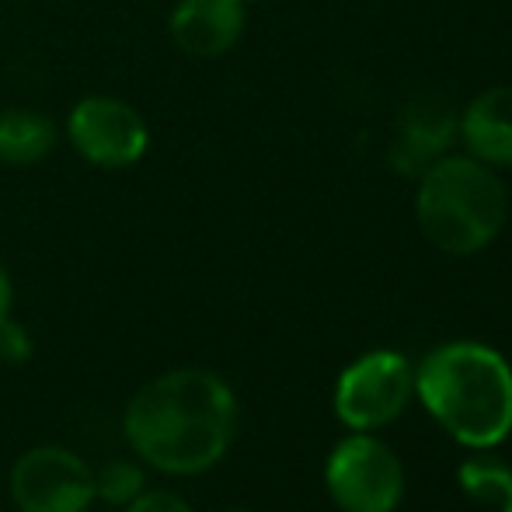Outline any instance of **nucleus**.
I'll use <instances>...</instances> for the list:
<instances>
[{"mask_svg":"<svg viewBox=\"0 0 512 512\" xmlns=\"http://www.w3.org/2000/svg\"><path fill=\"white\" fill-rule=\"evenodd\" d=\"M122 425L143 464L168 474H203L234 439L237 401L216 373L175 370L129 401Z\"/></svg>","mask_w":512,"mask_h":512,"instance_id":"obj_1","label":"nucleus"},{"mask_svg":"<svg viewBox=\"0 0 512 512\" xmlns=\"http://www.w3.org/2000/svg\"><path fill=\"white\" fill-rule=\"evenodd\" d=\"M415 391L425 411L471 450H492L512 432V366L481 342H446L422 359Z\"/></svg>","mask_w":512,"mask_h":512,"instance_id":"obj_2","label":"nucleus"},{"mask_svg":"<svg viewBox=\"0 0 512 512\" xmlns=\"http://www.w3.org/2000/svg\"><path fill=\"white\" fill-rule=\"evenodd\" d=\"M415 213L422 234L439 251L474 255L506 227V185L478 157H439L422 171Z\"/></svg>","mask_w":512,"mask_h":512,"instance_id":"obj_3","label":"nucleus"},{"mask_svg":"<svg viewBox=\"0 0 512 512\" xmlns=\"http://www.w3.org/2000/svg\"><path fill=\"white\" fill-rule=\"evenodd\" d=\"M324 481L342 512H394L405 495V471L387 443L349 436L331 450Z\"/></svg>","mask_w":512,"mask_h":512,"instance_id":"obj_4","label":"nucleus"},{"mask_svg":"<svg viewBox=\"0 0 512 512\" xmlns=\"http://www.w3.org/2000/svg\"><path fill=\"white\" fill-rule=\"evenodd\" d=\"M415 391V370L401 352L377 349L366 352L345 373L335 387V411L349 429L373 432L391 425L408 408Z\"/></svg>","mask_w":512,"mask_h":512,"instance_id":"obj_5","label":"nucleus"},{"mask_svg":"<svg viewBox=\"0 0 512 512\" xmlns=\"http://www.w3.org/2000/svg\"><path fill=\"white\" fill-rule=\"evenodd\" d=\"M67 140L88 164L105 171L133 168L150 147V129L129 102L112 95L81 98L67 115Z\"/></svg>","mask_w":512,"mask_h":512,"instance_id":"obj_6","label":"nucleus"},{"mask_svg":"<svg viewBox=\"0 0 512 512\" xmlns=\"http://www.w3.org/2000/svg\"><path fill=\"white\" fill-rule=\"evenodd\" d=\"M11 495L21 512H84L95 499V474L63 446H35L14 464Z\"/></svg>","mask_w":512,"mask_h":512,"instance_id":"obj_7","label":"nucleus"},{"mask_svg":"<svg viewBox=\"0 0 512 512\" xmlns=\"http://www.w3.org/2000/svg\"><path fill=\"white\" fill-rule=\"evenodd\" d=\"M248 25L244 0H178L168 18L171 42L192 60H216L230 53Z\"/></svg>","mask_w":512,"mask_h":512,"instance_id":"obj_8","label":"nucleus"},{"mask_svg":"<svg viewBox=\"0 0 512 512\" xmlns=\"http://www.w3.org/2000/svg\"><path fill=\"white\" fill-rule=\"evenodd\" d=\"M460 136L467 154L478 157L488 168H509L512 164V84L488 88L467 105L460 119Z\"/></svg>","mask_w":512,"mask_h":512,"instance_id":"obj_9","label":"nucleus"},{"mask_svg":"<svg viewBox=\"0 0 512 512\" xmlns=\"http://www.w3.org/2000/svg\"><path fill=\"white\" fill-rule=\"evenodd\" d=\"M450 140H453L450 112H443V108L436 112L432 105L425 112L422 108H411L405 122H401V136L391 150V161L401 175H422L429 164L439 161V154L450 147Z\"/></svg>","mask_w":512,"mask_h":512,"instance_id":"obj_10","label":"nucleus"},{"mask_svg":"<svg viewBox=\"0 0 512 512\" xmlns=\"http://www.w3.org/2000/svg\"><path fill=\"white\" fill-rule=\"evenodd\" d=\"M56 147V122L35 108H4L0 112V164H35Z\"/></svg>","mask_w":512,"mask_h":512,"instance_id":"obj_11","label":"nucleus"},{"mask_svg":"<svg viewBox=\"0 0 512 512\" xmlns=\"http://www.w3.org/2000/svg\"><path fill=\"white\" fill-rule=\"evenodd\" d=\"M457 481L481 506H506L512 499V467L495 453H474L460 464Z\"/></svg>","mask_w":512,"mask_h":512,"instance_id":"obj_12","label":"nucleus"},{"mask_svg":"<svg viewBox=\"0 0 512 512\" xmlns=\"http://www.w3.org/2000/svg\"><path fill=\"white\" fill-rule=\"evenodd\" d=\"M143 492V474L129 460H112L95 474V495H102L105 502H133Z\"/></svg>","mask_w":512,"mask_h":512,"instance_id":"obj_13","label":"nucleus"},{"mask_svg":"<svg viewBox=\"0 0 512 512\" xmlns=\"http://www.w3.org/2000/svg\"><path fill=\"white\" fill-rule=\"evenodd\" d=\"M129 512H192V506L171 492H140L129 502Z\"/></svg>","mask_w":512,"mask_h":512,"instance_id":"obj_14","label":"nucleus"},{"mask_svg":"<svg viewBox=\"0 0 512 512\" xmlns=\"http://www.w3.org/2000/svg\"><path fill=\"white\" fill-rule=\"evenodd\" d=\"M28 352H32L28 335L18 328V324H11L4 317V321H0V359H11V363H18V359H25Z\"/></svg>","mask_w":512,"mask_h":512,"instance_id":"obj_15","label":"nucleus"},{"mask_svg":"<svg viewBox=\"0 0 512 512\" xmlns=\"http://www.w3.org/2000/svg\"><path fill=\"white\" fill-rule=\"evenodd\" d=\"M11 300H14V286H11V276L4 272V265H0V321L7 317V310H11Z\"/></svg>","mask_w":512,"mask_h":512,"instance_id":"obj_16","label":"nucleus"},{"mask_svg":"<svg viewBox=\"0 0 512 512\" xmlns=\"http://www.w3.org/2000/svg\"><path fill=\"white\" fill-rule=\"evenodd\" d=\"M502 512H512V499L506 502V506H502Z\"/></svg>","mask_w":512,"mask_h":512,"instance_id":"obj_17","label":"nucleus"},{"mask_svg":"<svg viewBox=\"0 0 512 512\" xmlns=\"http://www.w3.org/2000/svg\"><path fill=\"white\" fill-rule=\"evenodd\" d=\"M244 4H258V0H244Z\"/></svg>","mask_w":512,"mask_h":512,"instance_id":"obj_18","label":"nucleus"},{"mask_svg":"<svg viewBox=\"0 0 512 512\" xmlns=\"http://www.w3.org/2000/svg\"><path fill=\"white\" fill-rule=\"evenodd\" d=\"M237 512H251V509H237Z\"/></svg>","mask_w":512,"mask_h":512,"instance_id":"obj_19","label":"nucleus"}]
</instances>
